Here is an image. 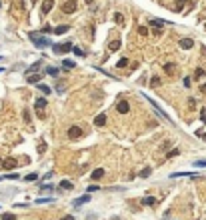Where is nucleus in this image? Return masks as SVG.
Returning <instances> with one entry per match:
<instances>
[{
	"instance_id": "33",
	"label": "nucleus",
	"mask_w": 206,
	"mask_h": 220,
	"mask_svg": "<svg viewBox=\"0 0 206 220\" xmlns=\"http://www.w3.org/2000/svg\"><path fill=\"white\" fill-rule=\"evenodd\" d=\"M4 178H8V180H16V178H20L18 174H4Z\"/></svg>"
},
{
	"instance_id": "40",
	"label": "nucleus",
	"mask_w": 206,
	"mask_h": 220,
	"mask_svg": "<svg viewBox=\"0 0 206 220\" xmlns=\"http://www.w3.org/2000/svg\"><path fill=\"white\" fill-rule=\"evenodd\" d=\"M62 220H74V216H64Z\"/></svg>"
},
{
	"instance_id": "22",
	"label": "nucleus",
	"mask_w": 206,
	"mask_h": 220,
	"mask_svg": "<svg viewBox=\"0 0 206 220\" xmlns=\"http://www.w3.org/2000/svg\"><path fill=\"white\" fill-rule=\"evenodd\" d=\"M36 86H38V90H40V92H44V94H50V88L46 86V84H36Z\"/></svg>"
},
{
	"instance_id": "9",
	"label": "nucleus",
	"mask_w": 206,
	"mask_h": 220,
	"mask_svg": "<svg viewBox=\"0 0 206 220\" xmlns=\"http://www.w3.org/2000/svg\"><path fill=\"white\" fill-rule=\"evenodd\" d=\"M102 176H104V170H102V168H96V170L92 172V176H90V178H92V180H96V182H98V180H100Z\"/></svg>"
},
{
	"instance_id": "5",
	"label": "nucleus",
	"mask_w": 206,
	"mask_h": 220,
	"mask_svg": "<svg viewBox=\"0 0 206 220\" xmlns=\"http://www.w3.org/2000/svg\"><path fill=\"white\" fill-rule=\"evenodd\" d=\"M16 168H18L16 158H6V160H4V172H6V170H16Z\"/></svg>"
},
{
	"instance_id": "27",
	"label": "nucleus",
	"mask_w": 206,
	"mask_h": 220,
	"mask_svg": "<svg viewBox=\"0 0 206 220\" xmlns=\"http://www.w3.org/2000/svg\"><path fill=\"white\" fill-rule=\"evenodd\" d=\"M138 34H142V36H148V28H146V26H138Z\"/></svg>"
},
{
	"instance_id": "29",
	"label": "nucleus",
	"mask_w": 206,
	"mask_h": 220,
	"mask_svg": "<svg viewBox=\"0 0 206 220\" xmlns=\"http://www.w3.org/2000/svg\"><path fill=\"white\" fill-rule=\"evenodd\" d=\"M38 152H40V154L46 152V142H44V140H42V142H40V146H38Z\"/></svg>"
},
{
	"instance_id": "8",
	"label": "nucleus",
	"mask_w": 206,
	"mask_h": 220,
	"mask_svg": "<svg viewBox=\"0 0 206 220\" xmlns=\"http://www.w3.org/2000/svg\"><path fill=\"white\" fill-rule=\"evenodd\" d=\"M52 8H54V0H44L42 2V14H48Z\"/></svg>"
},
{
	"instance_id": "10",
	"label": "nucleus",
	"mask_w": 206,
	"mask_h": 220,
	"mask_svg": "<svg viewBox=\"0 0 206 220\" xmlns=\"http://www.w3.org/2000/svg\"><path fill=\"white\" fill-rule=\"evenodd\" d=\"M26 80H28L30 84H38V82H40V74H26Z\"/></svg>"
},
{
	"instance_id": "35",
	"label": "nucleus",
	"mask_w": 206,
	"mask_h": 220,
	"mask_svg": "<svg viewBox=\"0 0 206 220\" xmlns=\"http://www.w3.org/2000/svg\"><path fill=\"white\" fill-rule=\"evenodd\" d=\"M200 118H202V122L206 124V110H200Z\"/></svg>"
},
{
	"instance_id": "7",
	"label": "nucleus",
	"mask_w": 206,
	"mask_h": 220,
	"mask_svg": "<svg viewBox=\"0 0 206 220\" xmlns=\"http://www.w3.org/2000/svg\"><path fill=\"white\" fill-rule=\"evenodd\" d=\"M192 46H194V40H192V38H182V40H180V48H182V50H190Z\"/></svg>"
},
{
	"instance_id": "16",
	"label": "nucleus",
	"mask_w": 206,
	"mask_h": 220,
	"mask_svg": "<svg viewBox=\"0 0 206 220\" xmlns=\"http://www.w3.org/2000/svg\"><path fill=\"white\" fill-rule=\"evenodd\" d=\"M164 72H166L168 76H172V74L176 72V70H174V64H172V62H168V64H164Z\"/></svg>"
},
{
	"instance_id": "23",
	"label": "nucleus",
	"mask_w": 206,
	"mask_h": 220,
	"mask_svg": "<svg viewBox=\"0 0 206 220\" xmlns=\"http://www.w3.org/2000/svg\"><path fill=\"white\" fill-rule=\"evenodd\" d=\"M150 174H152V170H150V168H144V170H142V172H140L138 176H140V178H148Z\"/></svg>"
},
{
	"instance_id": "15",
	"label": "nucleus",
	"mask_w": 206,
	"mask_h": 220,
	"mask_svg": "<svg viewBox=\"0 0 206 220\" xmlns=\"http://www.w3.org/2000/svg\"><path fill=\"white\" fill-rule=\"evenodd\" d=\"M148 24L152 26V28H162V26H164V20H156V18H152V20H148Z\"/></svg>"
},
{
	"instance_id": "19",
	"label": "nucleus",
	"mask_w": 206,
	"mask_h": 220,
	"mask_svg": "<svg viewBox=\"0 0 206 220\" xmlns=\"http://www.w3.org/2000/svg\"><path fill=\"white\" fill-rule=\"evenodd\" d=\"M62 68H64V70H70V68H74V62H72V60H64V62H62Z\"/></svg>"
},
{
	"instance_id": "17",
	"label": "nucleus",
	"mask_w": 206,
	"mask_h": 220,
	"mask_svg": "<svg viewBox=\"0 0 206 220\" xmlns=\"http://www.w3.org/2000/svg\"><path fill=\"white\" fill-rule=\"evenodd\" d=\"M52 32H54V34H64V32H68V26H66V24H62V26H56Z\"/></svg>"
},
{
	"instance_id": "21",
	"label": "nucleus",
	"mask_w": 206,
	"mask_h": 220,
	"mask_svg": "<svg viewBox=\"0 0 206 220\" xmlns=\"http://www.w3.org/2000/svg\"><path fill=\"white\" fill-rule=\"evenodd\" d=\"M88 200H90V196L86 194V196H82V198H78V200H74V204L78 206V204H84V202H88Z\"/></svg>"
},
{
	"instance_id": "38",
	"label": "nucleus",
	"mask_w": 206,
	"mask_h": 220,
	"mask_svg": "<svg viewBox=\"0 0 206 220\" xmlns=\"http://www.w3.org/2000/svg\"><path fill=\"white\" fill-rule=\"evenodd\" d=\"M184 2H186V0H178V6H176L178 10H180V8H182V6H184Z\"/></svg>"
},
{
	"instance_id": "25",
	"label": "nucleus",
	"mask_w": 206,
	"mask_h": 220,
	"mask_svg": "<svg viewBox=\"0 0 206 220\" xmlns=\"http://www.w3.org/2000/svg\"><path fill=\"white\" fill-rule=\"evenodd\" d=\"M116 66H118V68H126V66H128V60H126V58H120Z\"/></svg>"
},
{
	"instance_id": "11",
	"label": "nucleus",
	"mask_w": 206,
	"mask_h": 220,
	"mask_svg": "<svg viewBox=\"0 0 206 220\" xmlns=\"http://www.w3.org/2000/svg\"><path fill=\"white\" fill-rule=\"evenodd\" d=\"M140 202H142L144 206H152V204L156 202V198H154V196H144L142 200H140Z\"/></svg>"
},
{
	"instance_id": "18",
	"label": "nucleus",
	"mask_w": 206,
	"mask_h": 220,
	"mask_svg": "<svg viewBox=\"0 0 206 220\" xmlns=\"http://www.w3.org/2000/svg\"><path fill=\"white\" fill-rule=\"evenodd\" d=\"M118 48H120V40L116 38V40H112V42H110V50H112V52H116Z\"/></svg>"
},
{
	"instance_id": "28",
	"label": "nucleus",
	"mask_w": 206,
	"mask_h": 220,
	"mask_svg": "<svg viewBox=\"0 0 206 220\" xmlns=\"http://www.w3.org/2000/svg\"><path fill=\"white\" fill-rule=\"evenodd\" d=\"M204 76V70H202V68H196L194 70V78H202Z\"/></svg>"
},
{
	"instance_id": "34",
	"label": "nucleus",
	"mask_w": 206,
	"mask_h": 220,
	"mask_svg": "<svg viewBox=\"0 0 206 220\" xmlns=\"http://www.w3.org/2000/svg\"><path fill=\"white\" fill-rule=\"evenodd\" d=\"M74 54H76V56H84V50H80V48H74Z\"/></svg>"
},
{
	"instance_id": "13",
	"label": "nucleus",
	"mask_w": 206,
	"mask_h": 220,
	"mask_svg": "<svg viewBox=\"0 0 206 220\" xmlns=\"http://www.w3.org/2000/svg\"><path fill=\"white\" fill-rule=\"evenodd\" d=\"M72 188H74V184L70 180H62L60 182V190H72Z\"/></svg>"
},
{
	"instance_id": "3",
	"label": "nucleus",
	"mask_w": 206,
	"mask_h": 220,
	"mask_svg": "<svg viewBox=\"0 0 206 220\" xmlns=\"http://www.w3.org/2000/svg\"><path fill=\"white\" fill-rule=\"evenodd\" d=\"M52 50L56 54H62V52H68V50H74L70 42H62V44H52Z\"/></svg>"
},
{
	"instance_id": "36",
	"label": "nucleus",
	"mask_w": 206,
	"mask_h": 220,
	"mask_svg": "<svg viewBox=\"0 0 206 220\" xmlns=\"http://www.w3.org/2000/svg\"><path fill=\"white\" fill-rule=\"evenodd\" d=\"M194 166H206V160H196Z\"/></svg>"
},
{
	"instance_id": "2",
	"label": "nucleus",
	"mask_w": 206,
	"mask_h": 220,
	"mask_svg": "<svg viewBox=\"0 0 206 220\" xmlns=\"http://www.w3.org/2000/svg\"><path fill=\"white\" fill-rule=\"evenodd\" d=\"M66 134H68V138H70V140H78L82 134H84V130H82L80 126H70Z\"/></svg>"
},
{
	"instance_id": "6",
	"label": "nucleus",
	"mask_w": 206,
	"mask_h": 220,
	"mask_svg": "<svg viewBox=\"0 0 206 220\" xmlns=\"http://www.w3.org/2000/svg\"><path fill=\"white\" fill-rule=\"evenodd\" d=\"M116 110H118L120 114H128V110H130V104H128V100H120V102L116 104Z\"/></svg>"
},
{
	"instance_id": "32",
	"label": "nucleus",
	"mask_w": 206,
	"mask_h": 220,
	"mask_svg": "<svg viewBox=\"0 0 206 220\" xmlns=\"http://www.w3.org/2000/svg\"><path fill=\"white\" fill-rule=\"evenodd\" d=\"M2 220H16L14 214H2Z\"/></svg>"
},
{
	"instance_id": "41",
	"label": "nucleus",
	"mask_w": 206,
	"mask_h": 220,
	"mask_svg": "<svg viewBox=\"0 0 206 220\" xmlns=\"http://www.w3.org/2000/svg\"><path fill=\"white\" fill-rule=\"evenodd\" d=\"M0 168H4V160L2 158H0Z\"/></svg>"
},
{
	"instance_id": "31",
	"label": "nucleus",
	"mask_w": 206,
	"mask_h": 220,
	"mask_svg": "<svg viewBox=\"0 0 206 220\" xmlns=\"http://www.w3.org/2000/svg\"><path fill=\"white\" fill-rule=\"evenodd\" d=\"M178 152H180L178 148H174V150H170V152H168V158H174V156H178Z\"/></svg>"
},
{
	"instance_id": "42",
	"label": "nucleus",
	"mask_w": 206,
	"mask_h": 220,
	"mask_svg": "<svg viewBox=\"0 0 206 220\" xmlns=\"http://www.w3.org/2000/svg\"><path fill=\"white\" fill-rule=\"evenodd\" d=\"M200 136H202V138H204V140H206V134H200Z\"/></svg>"
},
{
	"instance_id": "1",
	"label": "nucleus",
	"mask_w": 206,
	"mask_h": 220,
	"mask_svg": "<svg viewBox=\"0 0 206 220\" xmlns=\"http://www.w3.org/2000/svg\"><path fill=\"white\" fill-rule=\"evenodd\" d=\"M28 38H30L36 46H40V48H44V46L50 44V40H46V38H42V36H38V32H30V34H28Z\"/></svg>"
},
{
	"instance_id": "26",
	"label": "nucleus",
	"mask_w": 206,
	"mask_h": 220,
	"mask_svg": "<svg viewBox=\"0 0 206 220\" xmlns=\"http://www.w3.org/2000/svg\"><path fill=\"white\" fill-rule=\"evenodd\" d=\"M46 72H48L50 76H58V68H52V66H50V68H46Z\"/></svg>"
},
{
	"instance_id": "44",
	"label": "nucleus",
	"mask_w": 206,
	"mask_h": 220,
	"mask_svg": "<svg viewBox=\"0 0 206 220\" xmlns=\"http://www.w3.org/2000/svg\"><path fill=\"white\" fill-rule=\"evenodd\" d=\"M32 2H34V4H36V0H32Z\"/></svg>"
},
{
	"instance_id": "39",
	"label": "nucleus",
	"mask_w": 206,
	"mask_h": 220,
	"mask_svg": "<svg viewBox=\"0 0 206 220\" xmlns=\"http://www.w3.org/2000/svg\"><path fill=\"white\" fill-rule=\"evenodd\" d=\"M200 92H204V94H206V82H204V84H200Z\"/></svg>"
},
{
	"instance_id": "24",
	"label": "nucleus",
	"mask_w": 206,
	"mask_h": 220,
	"mask_svg": "<svg viewBox=\"0 0 206 220\" xmlns=\"http://www.w3.org/2000/svg\"><path fill=\"white\" fill-rule=\"evenodd\" d=\"M24 180H26V182H34V180H38V174H34V172H32V174H28V176H26Z\"/></svg>"
},
{
	"instance_id": "20",
	"label": "nucleus",
	"mask_w": 206,
	"mask_h": 220,
	"mask_svg": "<svg viewBox=\"0 0 206 220\" xmlns=\"http://www.w3.org/2000/svg\"><path fill=\"white\" fill-rule=\"evenodd\" d=\"M114 20H116V24H124V16H122L120 12H116V14H114Z\"/></svg>"
},
{
	"instance_id": "37",
	"label": "nucleus",
	"mask_w": 206,
	"mask_h": 220,
	"mask_svg": "<svg viewBox=\"0 0 206 220\" xmlns=\"http://www.w3.org/2000/svg\"><path fill=\"white\" fill-rule=\"evenodd\" d=\"M188 106H190V108H194V106H196V102H194V98H190V100H188Z\"/></svg>"
},
{
	"instance_id": "4",
	"label": "nucleus",
	"mask_w": 206,
	"mask_h": 220,
	"mask_svg": "<svg viewBox=\"0 0 206 220\" xmlns=\"http://www.w3.org/2000/svg\"><path fill=\"white\" fill-rule=\"evenodd\" d=\"M76 8H78V4H76L74 0H68V2L62 4V12H64V14H72V12H76Z\"/></svg>"
},
{
	"instance_id": "30",
	"label": "nucleus",
	"mask_w": 206,
	"mask_h": 220,
	"mask_svg": "<svg viewBox=\"0 0 206 220\" xmlns=\"http://www.w3.org/2000/svg\"><path fill=\"white\" fill-rule=\"evenodd\" d=\"M150 84H152V86H158V84H160V78H158V76H152Z\"/></svg>"
},
{
	"instance_id": "12",
	"label": "nucleus",
	"mask_w": 206,
	"mask_h": 220,
	"mask_svg": "<svg viewBox=\"0 0 206 220\" xmlns=\"http://www.w3.org/2000/svg\"><path fill=\"white\" fill-rule=\"evenodd\" d=\"M94 124H96V126H104V124H106V116H104V114H98V116L94 118Z\"/></svg>"
},
{
	"instance_id": "14",
	"label": "nucleus",
	"mask_w": 206,
	"mask_h": 220,
	"mask_svg": "<svg viewBox=\"0 0 206 220\" xmlns=\"http://www.w3.org/2000/svg\"><path fill=\"white\" fill-rule=\"evenodd\" d=\"M46 104H48V100L46 98H38L34 106H36V110H42V108H46Z\"/></svg>"
},
{
	"instance_id": "43",
	"label": "nucleus",
	"mask_w": 206,
	"mask_h": 220,
	"mask_svg": "<svg viewBox=\"0 0 206 220\" xmlns=\"http://www.w3.org/2000/svg\"><path fill=\"white\" fill-rule=\"evenodd\" d=\"M86 2H88V4H90V2H92V0H86Z\"/></svg>"
}]
</instances>
